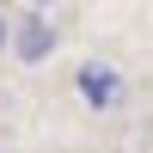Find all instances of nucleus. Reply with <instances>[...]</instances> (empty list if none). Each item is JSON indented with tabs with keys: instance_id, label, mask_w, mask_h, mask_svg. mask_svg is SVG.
<instances>
[{
	"instance_id": "obj_1",
	"label": "nucleus",
	"mask_w": 153,
	"mask_h": 153,
	"mask_svg": "<svg viewBox=\"0 0 153 153\" xmlns=\"http://www.w3.org/2000/svg\"><path fill=\"white\" fill-rule=\"evenodd\" d=\"M80 98H86V104H98V110L117 104V74L98 68V61H86V68H80Z\"/></svg>"
},
{
	"instance_id": "obj_2",
	"label": "nucleus",
	"mask_w": 153,
	"mask_h": 153,
	"mask_svg": "<svg viewBox=\"0 0 153 153\" xmlns=\"http://www.w3.org/2000/svg\"><path fill=\"white\" fill-rule=\"evenodd\" d=\"M49 43H55V37H49V25H43V19H25V31H19V55H25V61H43Z\"/></svg>"
},
{
	"instance_id": "obj_3",
	"label": "nucleus",
	"mask_w": 153,
	"mask_h": 153,
	"mask_svg": "<svg viewBox=\"0 0 153 153\" xmlns=\"http://www.w3.org/2000/svg\"><path fill=\"white\" fill-rule=\"evenodd\" d=\"M0 43H6V25H0Z\"/></svg>"
}]
</instances>
